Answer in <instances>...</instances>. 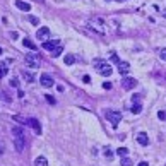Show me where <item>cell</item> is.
I'll return each mask as SVG.
<instances>
[{
	"instance_id": "16",
	"label": "cell",
	"mask_w": 166,
	"mask_h": 166,
	"mask_svg": "<svg viewBox=\"0 0 166 166\" xmlns=\"http://www.w3.org/2000/svg\"><path fill=\"white\" fill-rule=\"evenodd\" d=\"M7 72H9L7 65H5V63L2 62V63H0V77H4V76H5V74H7Z\"/></svg>"
},
{
	"instance_id": "36",
	"label": "cell",
	"mask_w": 166,
	"mask_h": 166,
	"mask_svg": "<svg viewBox=\"0 0 166 166\" xmlns=\"http://www.w3.org/2000/svg\"><path fill=\"white\" fill-rule=\"evenodd\" d=\"M117 2H125V0H117Z\"/></svg>"
},
{
	"instance_id": "19",
	"label": "cell",
	"mask_w": 166,
	"mask_h": 166,
	"mask_svg": "<svg viewBox=\"0 0 166 166\" xmlns=\"http://www.w3.org/2000/svg\"><path fill=\"white\" fill-rule=\"evenodd\" d=\"M117 154H120L122 158H125V156L129 154V149H127V147H120V149H117Z\"/></svg>"
},
{
	"instance_id": "34",
	"label": "cell",
	"mask_w": 166,
	"mask_h": 166,
	"mask_svg": "<svg viewBox=\"0 0 166 166\" xmlns=\"http://www.w3.org/2000/svg\"><path fill=\"white\" fill-rule=\"evenodd\" d=\"M139 166H149V165H147L145 161H142V163H139Z\"/></svg>"
},
{
	"instance_id": "3",
	"label": "cell",
	"mask_w": 166,
	"mask_h": 166,
	"mask_svg": "<svg viewBox=\"0 0 166 166\" xmlns=\"http://www.w3.org/2000/svg\"><path fill=\"white\" fill-rule=\"evenodd\" d=\"M24 60H26V65H28L29 69H38V67H40V60H38V57H36V53L35 55H33V53H31V55H26V58H24Z\"/></svg>"
},
{
	"instance_id": "30",
	"label": "cell",
	"mask_w": 166,
	"mask_h": 166,
	"mask_svg": "<svg viewBox=\"0 0 166 166\" xmlns=\"http://www.w3.org/2000/svg\"><path fill=\"white\" fill-rule=\"evenodd\" d=\"M46 99H48V103H51V104H55V99H53V98L50 96V94H48V96H46Z\"/></svg>"
},
{
	"instance_id": "24",
	"label": "cell",
	"mask_w": 166,
	"mask_h": 166,
	"mask_svg": "<svg viewBox=\"0 0 166 166\" xmlns=\"http://www.w3.org/2000/svg\"><path fill=\"white\" fill-rule=\"evenodd\" d=\"M29 22H31V24H40V19H38V17H33V15H31V17H29Z\"/></svg>"
},
{
	"instance_id": "22",
	"label": "cell",
	"mask_w": 166,
	"mask_h": 166,
	"mask_svg": "<svg viewBox=\"0 0 166 166\" xmlns=\"http://www.w3.org/2000/svg\"><path fill=\"white\" fill-rule=\"evenodd\" d=\"M120 165H122V166H132V161H130L129 158H127V156H125V158H122Z\"/></svg>"
},
{
	"instance_id": "4",
	"label": "cell",
	"mask_w": 166,
	"mask_h": 166,
	"mask_svg": "<svg viewBox=\"0 0 166 166\" xmlns=\"http://www.w3.org/2000/svg\"><path fill=\"white\" fill-rule=\"evenodd\" d=\"M122 86H123V89H134L135 86H137V79H134V77H125L123 81H122Z\"/></svg>"
},
{
	"instance_id": "25",
	"label": "cell",
	"mask_w": 166,
	"mask_h": 166,
	"mask_svg": "<svg viewBox=\"0 0 166 166\" xmlns=\"http://www.w3.org/2000/svg\"><path fill=\"white\" fill-rule=\"evenodd\" d=\"M159 57H161V60H165L166 62V48H163L161 51H159Z\"/></svg>"
},
{
	"instance_id": "8",
	"label": "cell",
	"mask_w": 166,
	"mask_h": 166,
	"mask_svg": "<svg viewBox=\"0 0 166 166\" xmlns=\"http://www.w3.org/2000/svg\"><path fill=\"white\" fill-rule=\"evenodd\" d=\"M28 125L35 129L36 134H41V127H40V122H38L36 118H28Z\"/></svg>"
},
{
	"instance_id": "35",
	"label": "cell",
	"mask_w": 166,
	"mask_h": 166,
	"mask_svg": "<svg viewBox=\"0 0 166 166\" xmlns=\"http://www.w3.org/2000/svg\"><path fill=\"white\" fill-rule=\"evenodd\" d=\"M2 152H4V145L0 144V154H2Z\"/></svg>"
},
{
	"instance_id": "10",
	"label": "cell",
	"mask_w": 166,
	"mask_h": 166,
	"mask_svg": "<svg viewBox=\"0 0 166 166\" xmlns=\"http://www.w3.org/2000/svg\"><path fill=\"white\" fill-rule=\"evenodd\" d=\"M48 35H50V29L48 28H40V29H38V33H36V38H38V40H46Z\"/></svg>"
},
{
	"instance_id": "2",
	"label": "cell",
	"mask_w": 166,
	"mask_h": 166,
	"mask_svg": "<svg viewBox=\"0 0 166 166\" xmlns=\"http://www.w3.org/2000/svg\"><path fill=\"white\" fill-rule=\"evenodd\" d=\"M106 118L110 120L111 123L117 127L120 122H122V113L120 111H113V110H110V111H106Z\"/></svg>"
},
{
	"instance_id": "37",
	"label": "cell",
	"mask_w": 166,
	"mask_h": 166,
	"mask_svg": "<svg viewBox=\"0 0 166 166\" xmlns=\"http://www.w3.org/2000/svg\"><path fill=\"white\" fill-rule=\"evenodd\" d=\"M163 15H165V17H166V10H165V14H163Z\"/></svg>"
},
{
	"instance_id": "12",
	"label": "cell",
	"mask_w": 166,
	"mask_h": 166,
	"mask_svg": "<svg viewBox=\"0 0 166 166\" xmlns=\"http://www.w3.org/2000/svg\"><path fill=\"white\" fill-rule=\"evenodd\" d=\"M137 142L140 145H147L149 144V139H147V134H144V132H140L137 135Z\"/></svg>"
},
{
	"instance_id": "17",
	"label": "cell",
	"mask_w": 166,
	"mask_h": 166,
	"mask_svg": "<svg viewBox=\"0 0 166 166\" xmlns=\"http://www.w3.org/2000/svg\"><path fill=\"white\" fill-rule=\"evenodd\" d=\"M140 111H142V104H132V113L139 115Z\"/></svg>"
},
{
	"instance_id": "6",
	"label": "cell",
	"mask_w": 166,
	"mask_h": 166,
	"mask_svg": "<svg viewBox=\"0 0 166 166\" xmlns=\"http://www.w3.org/2000/svg\"><path fill=\"white\" fill-rule=\"evenodd\" d=\"M14 145H15V151L21 152L22 149H24V135H17V137L14 139Z\"/></svg>"
},
{
	"instance_id": "20",
	"label": "cell",
	"mask_w": 166,
	"mask_h": 166,
	"mask_svg": "<svg viewBox=\"0 0 166 166\" xmlns=\"http://www.w3.org/2000/svg\"><path fill=\"white\" fill-rule=\"evenodd\" d=\"M12 134H14L15 137H17V135H24V132H22L21 127H14V129H12Z\"/></svg>"
},
{
	"instance_id": "32",
	"label": "cell",
	"mask_w": 166,
	"mask_h": 166,
	"mask_svg": "<svg viewBox=\"0 0 166 166\" xmlns=\"http://www.w3.org/2000/svg\"><path fill=\"white\" fill-rule=\"evenodd\" d=\"M10 84H12L14 87H17V79H12V81H10Z\"/></svg>"
},
{
	"instance_id": "26",
	"label": "cell",
	"mask_w": 166,
	"mask_h": 166,
	"mask_svg": "<svg viewBox=\"0 0 166 166\" xmlns=\"http://www.w3.org/2000/svg\"><path fill=\"white\" fill-rule=\"evenodd\" d=\"M60 53H62V46H60V48H57L55 51H51V57H58Z\"/></svg>"
},
{
	"instance_id": "5",
	"label": "cell",
	"mask_w": 166,
	"mask_h": 166,
	"mask_svg": "<svg viewBox=\"0 0 166 166\" xmlns=\"http://www.w3.org/2000/svg\"><path fill=\"white\" fill-rule=\"evenodd\" d=\"M62 45H60V41H57V40H53V41H45L43 43V48L48 50V51H55L57 48H60Z\"/></svg>"
},
{
	"instance_id": "11",
	"label": "cell",
	"mask_w": 166,
	"mask_h": 166,
	"mask_svg": "<svg viewBox=\"0 0 166 166\" xmlns=\"http://www.w3.org/2000/svg\"><path fill=\"white\" fill-rule=\"evenodd\" d=\"M15 7L24 10V12H29V10H31V5H29L28 2H22V0H17V2H15Z\"/></svg>"
},
{
	"instance_id": "27",
	"label": "cell",
	"mask_w": 166,
	"mask_h": 166,
	"mask_svg": "<svg viewBox=\"0 0 166 166\" xmlns=\"http://www.w3.org/2000/svg\"><path fill=\"white\" fill-rule=\"evenodd\" d=\"M158 117H159V120H166V113H165V111H159Z\"/></svg>"
},
{
	"instance_id": "28",
	"label": "cell",
	"mask_w": 166,
	"mask_h": 166,
	"mask_svg": "<svg viewBox=\"0 0 166 166\" xmlns=\"http://www.w3.org/2000/svg\"><path fill=\"white\" fill-rule=\"evenodd\" d=\"M103 87H104V89H111L113 86H111V82H104V84H103Z\"/></svg>"
},
{
	"instance_id": "23",
	"label": "cell",
	"mask_w": 166,
	"mask_h": 166,
	"mask_svg": "<svg viewBox=\"0 0 166 166\" xmlns=\"http://www.w3.org/2000/svg\"><path fill=\"white\" fill-rule=\"evenodd\" d=\"M110 60H111V62H115V63H120V58H118V55H117V53H111Z\"/></svg>"
},
{
	"instance_id": "9",
	"label": "cell",
	"mask_w": 166,
	"mask_h": 166,
	"mask_svg": "<svg viewBox=\"0 0 166 166\" xmlns=\"http://www.w3.org/2000/svg\"><path fill=\"white\" fill-rule=\"evenodd\" d=\"M129 70H130V63H129V62H120V63H118V72H120V74L127 76Z\"/></svg>"
},
{
	"instance_id": "1",
	"label": "cell",
	"mask_w": 166,
	"mask_h": 166,
	"mask_svg": "<svg viewBox=\"0 0 166 166\" xmlns=\"http://www.w3.org/2000/svg\"><path fill=\"white\" fill-rule=\"evenodd\" d=\"M94 65H96V69L99 70V74L104 76V77H110L111 72H113V69H111V67L104 62V60H99V58H98V60H94Z\"/></svg>"
},
{
	"instance_id": "7",
	"label": "cell",
	"mask_w": 166,
	"mask_h": 166,
	"mask_svg": "<svg viewBox=\"0 0 166 166\" xmlns=\"http://www.w3.org/2000/svg\"><path fill=\"white\" fill-rule=\"evenodd\" d=\"M40 81H41V84L45 86V87H51L53 86V79H51V76H46V74H41V77H40Z\"/></svg>"
},
{
	"instance_id": "15",
	"label": "cell",
	"mask_w": 166,
	"mask_h": 166,
	"mask_svg": "<svg viewBox=\"0 0 166 166\" xmlns=\"http://www.w3.org/2000/svg\"><path fill=\"white\" fill-rule=\"evenodd\" d=\"M63 62H65V65H72L74 63V55H65L63 57Z\"/></svg>"
},
{
	"instance_id": "31",
	"label": "cell",
	"mask_w": 166,
	"mask_h": 166,
	"mask_svg": "<svg viewBox=\"0 0 166 166\" xmlns=\"http://www.w3.org/2000/svg\"><path fill=\"white\" fill-rule=\"evenodd\" d=\"M82 81H84V82H91V77H89V76H84Z\"/></svg>"
},
{
	"instance_id": "13",
	"label": "cell",
	"mask_w": 166,
	"mask_h": 166,
	"mask_svg": "<svg viewBox=\"0 0 166 166\" xmlns=\"http://www.w3.org/2000/svg\"><path fill=\"white\" fill-rule=\"evenodd\" d=\"M35 166H48V161H46L45 156H38L35 159Z\"/></svg>"
},
{
	"instance_id": "14",
	"label": "cell",
	"mask_w": 166,
	"mask_h": 166,
	"mask_svg": "<svg viewBox=\"0 0 166 166\" xmlns=\"http://www.w3.org/2000/svg\"><path fill=\"white\" fill-rule=\"evenodd\" d=\"M21 76L24 77V79H26L28 82H33V79H35V77H33V74H29V72H26V70H22V74H21Z\"/></svg>"
},
{
	"instance_id": "21",
	"label": "cell",
	"mask_w": 166,
	"mask_h": 166,
	"mask_svg": "<svg viewBox=\"0 0 166 166\" xmlns=\"http://www.w3.org/2000/svg\"><path fill=\"white\" fill-rule=\"evenodd\" d=\"M132 104H142L140 103V94H134L132 96Z\"/></svg>"
},
{
	"instance_id": "18",
	"label": "cell",
	"mask_w": 166,
	"mask_h": 166,
	"mask_svg": "<svg viewBox=\"0 0 166 166\" xmlns=\"http://www.w3.org/2000/svg\"><path fill=\"white\" fill-rule=\"evenodd\" d=\"M24 46H28V48H31V50H36V46H35V43L31 41V40H28V38H26V40H24Z\"/></svg>"
},
{
	"instance_id": "29",
	"label": "cell",
	"mask_w": 166,
	"mask_h": 166,
	"mask_svg": "<svg viewBox=\"0 0 166 166\" xmlns=\"http://www.w3.org/2000/svg\"><path fill=\"white\" fill-rule=\"evenodd\" d=\"M104 154H106V156L110 158V156H111V154H113V152H111V149H108V147H106V149H104Z\"/></svg>"
},
{
	"instance_id": "33",
	"label": "cell",
	"mask_w": 166,
	"mask_h": 166,
	"mask_svg": "<svg viewBox=\"0 0 166 166\" xmlns=\"http://www.w3.org/2000/svg\"><path fill=\"white\" fill-rule=\"evenodd\" d=\"M10 38H12V40H17V33H10Z\"/></svg>"
}]
</instances>
